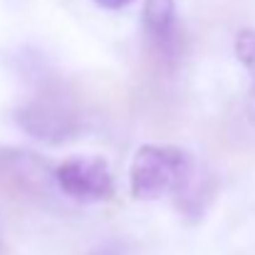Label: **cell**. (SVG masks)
Masks as SVG:
<instances>
[{
    "mask_svg": "<svg viewBox=\"0 0 255 255\" xmlns=\"http://www.w3.org/2000/svg\"><path fill=\"white\" fill-rule=\"evenodd\" d=\"M233 50H236L238 62L251 75V89H248V97H246V114L255 124V27H243L236 35Z\"/></svg>",
    "mask_w": 255,
    "mask_h": 255,
    "instance_id": "7",
    "label": "cell"
},
{
    "mask_svg": "<svg viewBox=\"0 0 255 255\" xmlns=\"http://www.w3.org/2000/svg\"><path fill=\"white\" fill-rule=\"evenodd\" d=\"M94 5H99L102 10H122L127 5H131L134 0H92Z\"/></svg>",
    "mask_w": 255,
    "mask_h": 255,
    "instance_id": "8",
    "label": "cell"
},
{
    "mask_svg": "<svg viewBox=\"0 0 255 255\" xmlns=\"http://www.w3.org/2000/svg\"><path fill=\"white\" fill-rule=\"evenodd\" d=\"M15 122L27 136L52 146L72 141L82 129L75 99L60 87H45L32 94L15 109Z\"/></svg>",
    "mask_w": 255,
    "mask_h": 255,
    "instance_id": "2",
    "label": "cell"
},
{
    "mask_svg": "<svg viewBox=\"0 0 255 255\" xmlns=\"http://www.w3.org/2000/svg\"><path fill=\"white\" fill-rule=\"evenodd\" d=\"M213 196H216V178L211 173L201 176L196 171L193 178L186 183V188H181L176 193V206H178L181 213L191 216V221H198V218H203V213L211 206Z\"/></svg>",
    "mask_w": 255,
    "mask_h": 255,
    "instance_id": "6",
    "label": "cell"
},
{
    "mask_svg": "<svg viewBox=\"0 0 255 255\" xmlns=\"http://www.w3.org/2000/svg\"><path fill=\"white\" fill-rule=\"evenodd\" d=\"M92 255H119V253H112V251H97V253H92Z\"/></svg>",
    "mask_w": 255,
    "mask_h": 255,
    "instance_id": "9",
    "label": "cell"
},
{
    "mask_svg": "<svg viewBox=\"0 0 255 255\" xmlns=\"http://www.w3.org/2000/svg\"><path fill=\"white\" fill-rule=\"evenodd\" d=\"M0 176L20 193L42 198L50 193L55 183V164L47 159L32 154V151H20V149H2L0 151Z\"/></svg>",
    "mask_w": 255,
    "mask_h": 255,
    "instance_id": "5",
    "label": "cell"
},
{
    "mask_svg": "<svg viewBox=\"0 0 255 255\" xmlns=\"http://www.w3.org/2000/svg\"><path fill=\"white\" fill-rule=\"evenodd\" d=\"M196 173L193 156L171 144H144L136 149L129 169V188L136 201H156L178 193Z\"/></svg>",
    "mask_w": 255,
    "mask_h": 255,
    "instance_id": "1",
    "label": "cell"
},
{
    "mask_svg": "<svg viewBox=\"0 0 255 255\" xmlns=\"http://www.w3.org/2000/svg\"><path fill=\"white\" fill-rule=\"evenodd\" d=\"M141 30L151 55L173 67L186 55V37L176 17V0H144L141 7Z\"/></svg>",
    "mask_w": 255,
    "mask_h": 255,
    "instance_id": "4",
    "label": "cell"
},
{
    "mask_svg": "<svg viewBox=\"0 0 255 255\" xmlns=\"http://www.w3.org/2000/svg\"><path fill=\"white\" fill-rule=\"evenodd\" d=\"M62 196L77 203H99L114 196V176L102 156H70L55 166Z\"/></svg>",
    "mask_w": 255,
    "mask_h": 255,
    "instance_id": "3",
    "label": "cell"
}]
</instances>
